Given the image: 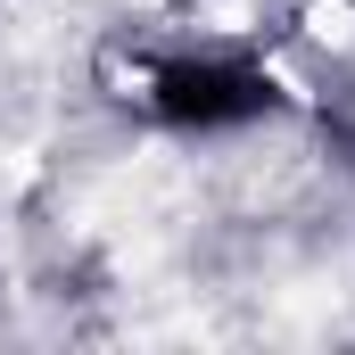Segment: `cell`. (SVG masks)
<instances>
[{
	"mask_svg": "<svg viewBox=\"0 0 355 355\" xmlns=\"http://www.w3.org/2000/svg\"><path fill=\"white\" fill-rule=\"evenodd\" d=\"M157 107L174 124H248L272 107V83L248 67H166L157 75Z\"/></svg>",
	"mask_w": 355,
	"mask_h": 355,
	"instance_id": "1",
	"label": "cell"
}]
</instances>
